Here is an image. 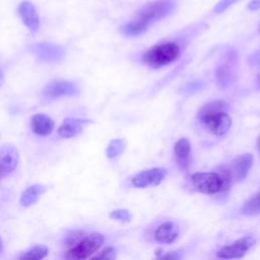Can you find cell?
<instances>
[{
	"label": "cell",
	"instance_id": "484cf974",
	"mask_svg": "<svg viewBox=\"0 0 260 260\" xmlns=\"http://www.w3.org/2000/svg\"><path fill=\"white\" fill-rule=\"evenodd\" d=\"M117 257L116 249L114 247H106L99 254L92 256V259H106V260H114Z\"/></svg>",
	"mask_w": 260,
	"mask_h": 260
},
{
	"label": "cell",
	"instance_id": "8992f818",
	"mask_svg": "<svg viewBox=\"0 0 260 260\" xmlns=\"http://www.w3.org/2000/svg\"><path fill=\"white\" fill-rule=\"evenodd\" d=\"M174 7L175 5L173 2L166 0L148 3L139 11L138 19H141L149 24L150 22L159 20L160 18L170 14Z\"/></svg>",
	"mask_w": 260,
	"mask_h": 260
},
{
	"label": "cell",
	"instance_id": "cb8c5ba5",
	"mask_svg": "<svg viewBox=\"0 0 260 260\" xmlns=\"http://www.w3.org/2000/svg\"><path fill=\"white\" fill-rule=\"evenodd\" d=\"M84 237H85V233L83 231H73L67 235L65 239V245L70 249L75 245H77Z\"/></svg>",
	"mask_w": 260,
	"mask_h": 260
},
{
	"label": "cell",
	"instance_id": "e0dca14e",
	"mask_svg": "<svg viewBox=\"0 0 260 260\" xmlns=\"http://www.w3.org/2000/svg\"><path fill=\"white\" fill-rule=\"evenodd\" d=\"M175 155L179 166L187 170L191 162V144L187 138L179 139L174 146Z\"/></svg>",
	"mask_w": 260,
	"mask_h": 260
},
{
	"label": "cell",
	"instance_id": "44dd1931",
	"mask_svg": "<svg viewBox=\"0 0 260 260\" xmlns=\"http://www.w3.org/2000/svg\"><path fill=\"white\" fill-rule=\"evenodd\" d=\"M229 105L223 101H212L210 103L205 104L199 110L197 117H201L207 114H212L216 112H228Z\"/></svg>",
	"mask_w": 260,
	"mask_h": 260
},
{
	"label": "cell",
	"instance_id": "1f68e13d",
	"mask_svg": "<svg viewBox=\"0 0 260 260\" xmlns=\"http://www.w3.org/2000/svg\"><path fill=\"white\" fill-rule=\"evenodd\" d=\"M2 82H3V74H2V72L0 71V85L2 84Z\"/></svg>",
	"mask_w": 260,
	"mask_h": 260
},
{
	"label": "cell",
	"instance_id": "9a60e30c",
	"mask_svg": "<svg viewBox=\"0 0 260 260\" xmlns=\"http://www.w3.org/2000/svg\"><path fill=\"white\" fill-rule=\"evenodd\" d=\"M179 235V228L173 221H165L154 231V239L158 243L171 244Z\"/></svg>",
	"mask_w": 260,
	"mask_h": 260
},
{
	"label": "cell",
	"instance_id": "277c9868",
	"mask_svg": "<svg viewBox=\"0 0 260 260\" xmlns=\"http://www.w3.org/2000/svg\"><path fill=\"white\" fill-rule=\"evenodd\" d=\"M193 186L201 193L213 195L223 192L222 178L217 172L195 173L191 176Z\"/></svg>",
	"mask_w": 260,
	"mask_h": 260
},
{
	"label": "cell",
	"instance_id": "4fadbf2b",
	"mask_svg": "<svg viewBox=\"0 0 260 260\" xmlns=\"http://www.w3.org/2000/svg\"><path fill=\"white\" fill-rule=\"evenodd\" d=\"M90 121L84 120V119L67 118L63 121L61 126L58 128L57 132L59 136L63 138H71L81 133L84 125H86Z\"/></svg>",
	"mask_w": 260,
	"mask_h": 260
},
{
	"label": "cell",
	"instance_id": "d6a6232c",
	"mask_svg": "<svg viewBox=\"0 0 260 260\" xmlns=\"http://www.w3.org/2000/svg\"><path fill=\"white\" fill-rule=\"evenodd\" d=\"M257 144H258V149H259V151H260V136H259V138H258V142H257Z\"/></svg>",
	"mask_w": 260,
	"mask_h": 260
},
{
	"label": "cell",
	"instance_id": "6da1fadb",
	"mask_svg": "<svg viewBox=\"0 0 260 260\" xmlns=\"http://www.w3.org/2000/svg\"><path fill=\"white\" fill-rule=\"evenodd\" d=\"M180 47L175 43L153 46L143 54V62L152 68H160L176 61L180 57Z\"/></svg>",
	"mask_w": 260,
	"mask_h": 260
},
{
	"label": "cell",
	"instance_id": "2e32d148",
	"mask_svg": "<svg viewBox=\"0 0 260 260\" xmlns=\"http://www.w3.org/2000/svg\"><path fill=\"white\" fill-rule=\"evenodd\" d=\"M32 131L40 136H47L52 133L55 127L54 121L45 114H36L30 121Z\"/></svg>",
	"mask_w": 260,
	"mask_h": 260
},
{
	"label": "cell",
	"instance_id": "3957f363",
	"mask_svg": "<svg viewBox=\"0 0 260 260\" xmlns=\"http://www.w3.org/2000/svg\"><path fill=\"white\" fill-rule=\"evenodd\" d=\"M238 63L239 58L234 51L226 52L222 57L215 71L217 83L221 88H226L236 81L238 75Z\"/></svg>",
	"mask_w": 260,
	"mask_h": 260
},
{
	"label": "cell",
	"instance_id": "4dcf8cb0",
	"mask_svg": "<svg viewBox=\"0 0 260 260\" xmlns=\"http://www.w3.org/2000/svg\"><path fill=\"white\" fill-rule=\"evenodd\" d=\"M2 251H3V243H2V239L0 237V254L2 253Z\"/></svg>",
	"mask_w": 260,
	"mask_h": 260
},
{
	"label": "cell",
	"instance_id": "9c48e42d",
	"mask_svg": "<svg viewBox=\"0 0 260 260\" xmlns=\"http://www.w3.org/2000/svg\"><path fill=\"white\" fill-rule=\"evenodd\" d=\"M167 176V170L164 168H152L136 174L131 183L135 188H146L149 186H156Z\"/></svg>",
	"mask_w": 260,
	"mask_h": 260
},
{
	"label": "cell",
	"instance_id": "7402d4cb",
	"mask_svg": "<svg viewBox=\"0 0 260 260\" xmlns=\"http://www.w3.org/2000/svg\"><path fill=\"white\" fill-rule=\"evenodd\" d=\"M49 249L44 245H38L32 247L31 249L27 250L25 253H23L19 259H25V260H38L46 257L48 255Z\"/></svg>",
	"mask_w": 260,
	"mask_h": 260
},
{
	"label": "cell",
	"instance_id": "5b68a950",
	"mask_svg": "<svg viewBox=\"0 0 260 260\" xmlns=\"http://www.w3.org/2000/svg\"><path fill=\"white\" fill-rule=\"evenodd\" d=\"M253 165V155L251 153H243L234 158L230 164L220 166L229 175L233 184L244 180Z\"/></svg>",
	"mask_w": 260,
	"mask_h": 260
},
{
	"label": "cell",
	"instance_id": "ba28073f",
	"mask_svg": "<svg viewBox=\"0 0 260 260\" xmlns=\"http://www.w3.org/2000/svg\"><path fill=\"white\" fill-rule=\"evenodd\" d=\"M256 244V240L251 236H246L235 241L232 245L220 248L216 256L221 259H239L243 258L245 254Z\"/></svg>",
	"mask_w": 260,
	"mask_h": 260
},
{
	"label": "cell",
	"instance_id": "d6986e66",
	"mask_svg": "<svg viewBox=\"0 0 260 260\" xmlns=\"http://www.w3.org/2000/svg\"><path fill=\"white\" fill-rule=\"evenodd\" d=\"M148 23L141 19H136L135 21L129 22L121 27V31L128 37H136L143 34L147 29Z\"/></svg>",
	"mask_w": 260,
	"mask_h": 260
},
{
	"label": "cell",
	"instance_id": "8fae6325",
	"mask_svg": "<svg viewBox=\"0 0 260 260\" xmlns=\"http://www.w3.org/2000/svg\"><path fill=\"white\" fill-rule=\"evenodd\" d=\"M18 150L12 143L4 144L0 149V174L2 177L10 174L17 166Z\"/></svg>",
	"mask_w": 260,
	"mask_h": 260
},
{
	"label": "cell",
	"instance_id": "603a6c76",
	"mask_svg": "<svg viewBox=\"0 0 260 260\" xmlns=\"http://www.w3.org/2000/svg\"><path fill=\"white\" fill-rule=\"evenodd\" d=\"M125 147H126V142L124 139H121V138L113 139L107 147L106 154L109 158H114L119 154H121L124 151Z\"/></svg>",
	"mask_w": 260,
	"mask_h": 260
},
{
	"label": "cell",
	"instance_id": "f1b7e54d",
	"mask_svg": "<svg viewBox=\"0 0 260 260\" xmlns=\"http://www.w3.org/2000/svg\"><path fill=\"white\" fill-rule=\"evenodd\" d=\"M260 8V0H251L249 4L250 10H257Z\"/></svg>",
	"mask_w": 260,
	"mask_h": 260
},
{
	"label": "cell",
	"instance_id": "7c38bea8",
	"mask_svg": "<svg viewBox=\"0 0 260 260\" xmlns=\"http://www.w3.org/2000/svg\"><path fill=\"white\" fill-rule=\"evenodd\" d=\"M18 14L22 22L31 32H37L40 27V18L36 7L29 1H22L18 5Z\"/></svg>",
	"mask_w": 260,
	"mask_h": 260
},
{
	"label": "cell",
	"instance_id": "83f0119b",
	"mask_svg": "<svg viewBox=\"0 0 260 260\" xmlns=\"http://www.w3.org/2000/svg\"><path fill=\"white\" fill-rule=\"evenodd\" d=\"M159 258H161V259H179V258H181V255L177 254V252H171L164 256H159Z\"/></svg>",
	"mask_w": 260,
	"mask_h": 260
},
{
	"label": "cell",
	"instance_id": "ffe728a7",
	"mask_svg": "<svg viewBox=\"0 0 260 260\" xmlns=\"http://www.w3.org/2000/svg\"><path fill=\"white\" fill-rule=\"evenodd\" d=\"M241 212L249 216H254L260 213V192H257L246 200L241 208Z\"/></svg>",
	"mask_w": 260,
	"mask_h": 260
},
{
	"label": "cell",
	"instance_id": "52a82bcc",
	"mask_svg": "<svg viewBox=\"0 0 260 260\" xmlns=\"http://www.w3.org/2000/svg\"><path fill=\"white\" fill-rule=\"evenodd\" d=\"M198 119L211 133L217 136L225 134L232 126V119L229 116L228 112H216L212 114H207L198 117Z\"/></svg>",
	"mask_w": 260,
	"mask_h": 260
},
{
	"label": "cell",
	"instance_id": "4316f807",
	"mask_svg": "<svg viewBox=\"0 0 260 260\" xmlns=\"http://www.w3.org/2000/svg\"><path fill=\"white\" fill-rule=\"evenodd\" d=\"M238 0H220L217 5L214 7V11L217 13H220L222 11H224L228 7H230L231 5H233L234 3H236Z\"/></svg>",
	"mask_w": 260,
	"mask_h": 260
},
{
	"label": "cell",
	"instance_id": "f546056e",
	"mask_svg": "<svg viewBox=\"0 0 260 260\" xmlns=\"http://www.w3.org/2000/svg\"><path fill=\"white\" fill-rule=\"evenodd\" d=\"M256 82H257V85H258V87L260 88V73L257 75V77H256Z\"/></svg>",
	"mask_w": 260,
	"mask_h": 260
},
{
	"label": "cell",
	"instance_id": "836d02e7",
	"mask_svg": "<svg viewBox=\"0 0 260 260\" xmlns=\"http://www.w3.org/2000/svg\"><path fill=\"white\" fill-rule=\"evenodd\" d=\"M0 178H2V176H1V174H0Z\"/></svg>",
	"mask_w": 260,
	"mask_h": 260
},
{
	"label": "cell",
	"instance_id": "ac0fdd59",
	"mask_svg": "<svg viewBox=\"0 0 260 260\" xmlns=\"http://www.w3.org/2000/svg\"><path fill=\"white\" fill-rule=\"evenodd\" d=\"M46 192V187L41 184H35L25 189L20 197V204L24 207L35 204L41 195Z\"/></svg>",
	"mask_w": 260,
	"mask_h": 260
},
{
	"label": "cell",
	"instance_id": "5bb4252c",
	"mask_svg": "<svg viewBox=\"0 0 260 260\" xmlns=\"http://www.w3.org/2000/svg\"><path fill=\"white\" fill-rule=\"evenodd\" d=\"M32 50L40 59L48 62L58 61L64 55V52L61 47L53 44H47V43L38 44L34 46Z\"/></svg>",
	"mask_w": 260,
	"mask_h": 260
},
{
	"label": "cell",
	"instance_id": "d4e9b609",
	"mask_svg": "<svg viewBox=\"0 0 260 260\" xmlns=\"http://www.w3.org/2000/svg\"><path fill=\"white\" fill-rule=\"evenodd\" d=\"M110 217L122 222H128L131 220V213L127 209H116L110 213Z\"/></svg>",
	"mask_w": 260,
	"mask_h": 260
},
{
	"label": "cell",
	"instance_id": "30bf717a",
	"mask_svg": "<svg viewBox=\"0 0 260 260\" xmlns=\"http://www.w3.org/2000/svg\"><path fill=\"white\" fill-rule=\"evenodd\" d=\"M78 87L71 81L59 80L50 82L43 90L44 96L53 100L60 96H70L78 93Z\"/></svg>",
	"mask_w": 260,
	"mask_h": 260
},
{
	"label": "cell",
	"instance_id": "7a4b0ae2",
	"mask_svg": "<svg viewBox=\"0 0 260 260\" xmlns=\"http://www.w3.org/2000/svg\"><path fill=\"white\" fill-rule=\"evenodd\" d=\"M105 237L100 233H92L88 236H85L77 245L70 248L65 257L71 260H80L86 259L94 254L104 244Z\"/></svg>",
	"mask_w": 260,
	"mask_h": 260
}]
</instances>
